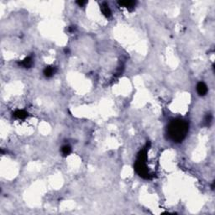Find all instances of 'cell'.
<instances>
[{
    "label": "cell",
    "instance_id": "6da1fadb",
    "mask_svg": "<svg viewBox=\"0 0 215 215\" xmlns=\"http://www.w3.org/2000/svg\"><path fill=\"white\" fill-rule=\"evenodd\" d=\"M189 130V124L183 119H174L170 122L167 127V135L174 142H182Z\"/></svg>",
    "mask_w": 215,
    "mask_h": 215
},
{
    "label": "cell",
    "instance_id": "7a4b0ae2",
    "mask_svg": "<svg viewBox=\"0 0 215 215\" xmlns=\"http://www.w3.org/2000/svg\"><path fill=\"white\" fill-rule=\"evenodd\" d=\"M147 149H149V146L147 144V147L140 150L138 154V157L135 164V170L139 176H140L144 179H150L151 174L146 166V160H147Z\"/></svg>",
    "mask_w": 215,
    "mask_h": 215
},
{
    "label": "cell",
    "instance_id": "3957f363",
    "mask_svg": "<svg viewBox=\"0 0 215 215\" xmlns=\"http://www.w3.org/2000/svg\"><path fill=\"white\" fill-rule=\"evenodd\" d=\"M197 92L200 96L206 95L207 93H208V87H207V85L204 82H198L197 85Z\"/></svg>",
    "mask_w": 215,
    "mask_h": 215
},
{
    "label": "cell",
    "instance_id": "277c9868",
    "mask_svg": "<svg viewBox=\"0 0 215 215\" xmlns=\"http://www.w3.org/2000/svg\"><path fill=\"white\" fill-rule=\"evenodd\" d=\"M19 65L20 66H23L24 68H30L33 65V60L30 56L25 57L23 61L19 62Z\"/></svg>",
    "mask_w": 215,
    "mask_h": 215
},
{
    "label": "cell",
    "instance_id": "5b68a950",
    "mask_svg": "<svg viewBox=\"0 0 215 215\" xmlns=\"http://www.w3.org/2000/svg\"><path fill=\"white\" fill-rule=\"evenodd\" d=\"M13 116L17 118V119H25V118L28 116V113L26 112V111H24V110H23V109H18V110H16L15 112H14Z\"/></svg>",
    "mask_w": 215,
    "mask_h": 215
},
{
    "label": "cell",
    "instance_id": "8992f818",
    "mask_svg": "<svg viewBox=\"0 0 215 215\" xmlns=\"http://www.w3.org/2000/svg\"><path fill=\"white\" fill-rule=\"evenodd\" d=\"M101 11H102L103 15H104L105 17H107V18H109V17L111 16V14H112L111 10H110L108 5L106 3H103V4H102V5H101Z\"/></svg>",
    "mask_w": 215,
    "mask_h": 215
},
{
    "label": "cell",
    "instance_id": "52a82bcc",
    "mask_svg": "<svg viewBox=\"0 0 215 215\" xmlns=\"http://www.w3.org/2000/svg\"><path fill=\"white\" fill-rule=\"evenodd\" d=\"M56 67H53V66H48V67H46V68L44 69L43 73H44L45 77H52V76L56 73Z\"/></svg>",
    "mask_w": 215,
    "mask_h": 215
},
{
    "label": "cell",
    "instance_id": "ba28073f",
    "mask_svg": "<svg viewBox=\"0 0 215 215\" xmlns=\"http://www.w3.org/2000/svg\"><path fill=\"white\" fill-rule=\"evenodd\" d=\"M119 4L125 8H133L136 4V2L135 1H119Z\"/></svg>",
    "mask_w": 215,
    "mask_h": 215
},
{
    "label": "cell",
    "instance_id": "9c48e42d",
    "mask_svg": "<svg viewBox=\"0 0 215 215\" xmlns=\"http://www.w3.org/2000/svg\"><path fill=\"white\" fill-rule=\"evenodd\" d=\"M71 149L70 145H66L64 146H62V148H61V153L64 156L68 155L71 153Z\"/></svg>",
    "mask_w": 215,
    "mask_h": 215
},
{
    "label": "cell",
    "instance_id": "30bf717a",
    "mask_svg": "<svg viewBox=\"0 0 215 215\" xmlns=\"http://www.w3.org/2000/svg\"><path fill=\"white\" fill-rule=\"evenodd\" d=\"M211 121H212V115H211V114H208V115L205 117L204 123H205L207 125H208V124L211 123Z\"/></svg>",
    "mask_w": 215,
    "mask_h": 215
},
{
    "label": "cell",
    "instance_id": "8fae6325",
    "mask_svg": "<svg viewBox=\"0 0 215 215\" xmlns=\"http://www.w3.org/2000/svg\"><path fill=\"white\" fill-rule=\"evenodd\" d=\"M77 4L79 5L80 7H82L83 5L87 4V2H86V1H77Z\"/></svg>",
    "mask_w": 215,
    "mask_h": 215
},
{
    "label": "cell",
    "instance_id": "7c38bea8",
    "mask_svg": "<svg viewBox=\"0 0 215 215\" xmlns=\"http://www.w3.org/2000/svg\"><path fill=\"white\" fill-rule=\"evenodd\" d=\"M75 29H76L75 26H70V27H69V31L72 32V31H74V30H75Z\"/></svg>",
    "mask_w": 215,
    "mask_h": 215
},
{
    "label": "cell",
    "instance_id": "4fadbf2b",
    "mask_svg": "<svg viewBox=\"0 0 215 215\" xmlns=\"http://www.w3.org/2000/svg\"><path fill=\"white\" fill-rule=\"evenodd\" d=\"M65 52H66V53H68V52H69V49H66V48Z\"/></svg>",
    "mask_w": 215,
    "mask_h": 215
}]
</instances>
